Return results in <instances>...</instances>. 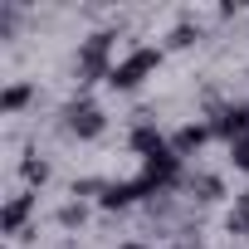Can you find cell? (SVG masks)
<instances>
[{"instance_id": "obj_14", "label": "cell", "mask_w": 249, "mask_h": 249, "mask_svg": "<svg viewBox=\"0 0 249 249\" xmlns=\"http://www.w3.org/2000/svg\"><path fill=\"white\" fill-rule=\"evenodd\" d=\"M103 191H107L103 176H83V181H73V200H83V196H98V200H103Z\"/></svg>"}, {"instance_id": "obj_6", "label": "cell", "mask_w": 249, "mask_h": 249, "mask_svg": "<svg viewBox=\"0 0 249 249\" xmlns=\"http://www.w3.org/2000/svg\"><path fill=\"white\" fill-rule=\"evenodd\" d=\"M35 205H39V196H35V191H20V196H10V200H5V210H0V230H5V234H30L25 225H30Z\"/></svg>"}, {"instance_id": "obj_17", "label": "cell", "mask_w": 249, "mask_h": 249, "mask_svg": "<svg viewBox=\"0 0 249 249\" xmlns=\"http://www.w3.org/2000/svg\"><path fill=\"white\" fill-rule=\"evenodd\" d=\"M117 249H147V244L142 239H127V244H117Z\"/></svg>"}, {"instance_id": "obj_13", "label": "cell", "mask_w": 249, "mask_h": 249, "mask_svg": "<svg viewBox=\"0 0 249 249\" xmlns=\"http://www.w3.org/2000/svg\"><path fill=\"white\" fill-rule=\"evenodd\" d=\"M83 220H88V205H83V200L59 205V225H64V230H83Z\"/></svg>"}, {"instance_id": "obj_15", "label": "cell", "mask_w": 249, "mask_h": 249, "mask_svg": "<svg viewBox=\"0 0 249 249\" xmlns=\"http://www.w3.org/2000/svg\"><path fill=\"white\" fill-rule=\"evenodd\" d=\"M196 39H200V30H191V25H176V30H171V39H166V44H171V49H191V44H196Z\"/></svg>"}, {"instance_id": "obj_2", "label": "cell", "mask_w": 249, "mask_h": 249, "mask_svg": "<svg viewBox=\"0 0 249 249\" xmlns=\"http://www.w3.org/2000/svg\"><path fill=\"white\" fill-rule=\"evenodd\" d=\"M161 69V49H152V44H137L127 59H117L112 64V73H107V88H117V93H132L147 73H157Z\"/></svg>"}, {"instance_id": "obj_8", "label": "cell", "mask_w": 249, "mask_h": 249, "mask_svg": "<svg viewBox=\"0 0 249 249\" xmlns=\"http://www.w3.org/2000/svg\"><path fill=\"white\" fill-rule=\"evenodd\" d=\"M166 147H171V142L161 137V127L147 122V112H142V122L132 127V152H142V161H147V157H157V152H166Z\"/></svg>"}, {"instance_id": "obj_12", "label": "cell", "mask_w": 249, "mask_h": 249, "mask_svg": "<svg viewBox=\"0 0 249 249\" xmlns=\"http://www.w3.org/2000/svg\"><path fill=\"white\" fill-rule=\"evenodd\" d=\"M20 176H25V186H44V181H49V161L25 157V161H20Z\"/></svg>"}, {"instance_id": "obj_4", "label": "cell", "mask_w": 249, "mask_h": 249, "mask_svg": "<svg viewBox=\"0 0 249 249\" xmlns=\"http://www.w3.org/2000/svg\"><path fill=\"white\" fill-rule=\"evenodd\" d=\"M210 137H220V142H239V137H249V103H215L210 107Z\"/></svg>"}, {"instance_id": "obj_11", "label": "cell", "mask_w": 249, "mask_h": 249, "mask_svg": "<svg viewBox=\"0 0 249 249\" xmlns=\"http://www.w3.org/2000/svg\"><path fill=\"white\" fill-rule=\"evenodd\" d=\"M225 230H230V234H249V191L234 196V210L225 215Z\"/></svg>"}, {"instance_id": "obj_3", "label": "cell", "mask_w": 249, "mask_h": 249, "mask_svg": "<svg viewBox=\"0 0 249 249\" xmlns=\"http://www.w3.org/2000/svg\"><path fill=\"white\" fill-rule=\"evenodd\" d=\"M64 127H69V137L93 142V137H103L107 117H103V107H98L93 98H73V103H64Z\"/></svg>"}, {"instance_id": "obj_5", "label": "cell", "mask_w": 249, "mask_h": 249, "mask_svg": "<svg viewBox=\"0 0 249 249\" xmlns=\"http://www.w3.org/2000/svg\"><path fill=\"white\" fill-rule=\"evenodd\" d=\"M137 200H152V191H147V181L142 176H132V181H107V191H103V210H127V205H137Z\"/></svg>"}, {"instance_id": "obj_16", "label": "cell", "mask_w": 249, "mask_h": 249, "mask_svg": "<svg viewBox=\"0 0 249 249\" xmlns=\"http://www.w3.org/2000/svg\"><path fill=\"white\" fill-rule=\"evenodd\" d=\"M230 161H234V171H249V137H239L230 147Z\"/></svg>"}, {"instance_id": "obj_18", "label": "cell", "mask_w": 249, "mask_h": 249, "mask_svg": "<svg viewBox=\"0 0 249 249\" xmlns=\"http://www.w3.org/2000/svg\"><path fill=\"white\" fill-rule=\"evenodd\" d=\"M64 249H73V244H64Z\"/></svg>"}, {"instance_id": "obj_10", "label": "cell", "mask_w": 249, "mask_h": 249, "mask_svg": "<svg viewBox=\"0 0 249 249\" xmlns=\"http://www.w3.org/2000/svg\"><path fill=\"white\" fill-rule=\"evenodd\" d=\"M35 103V83H25V78H15L5 93H0V112H5V117H15V112H25Z\"/></svg>"}, {"instance_id": "obj_1", "label": "cell", "mask_w": 249, "mask_h": 249, "mask_svg": "<svg viewBox=\"0 0 249 249\" xmlns=\"http://www.w3.org/2000/svg\"><path fill=\"white\" fill-rule=\"evenodd\" d=\"M112 44H117V30H93L83 44H78V59H73V69H78V83H107V73H112Z\"/></svg>"}, {"instance_id": "obj_7", "label": "cell", "mask_w": 249, "mask_h": 249, "mask_svg": "<svg viewBox=\"0 0 249 249\" xmlns=\"http://www.w3.org/2000/svg\"><path fill=\"white\" fill-rule=\"evenodd\" d=\"M205 142H210V122H186V127H176V137H171V152L186 161V157H200Z\"/></svg>"}, {"instance_id": "obj_9", "label": "cell", "mask_w": 249, "mask_h": 249, "mask_svg": "<svg viewBox=\"0 0 249 249\" xmlns=\"http://www.w3.org/2000/svg\"><path fill=\"white\" fill-rule=\"evenodd\" d=\"M186 191H191L200 205H215V200H225V181H220L215 171H196V176H186Z\"/></svg>"}]
</instances>
